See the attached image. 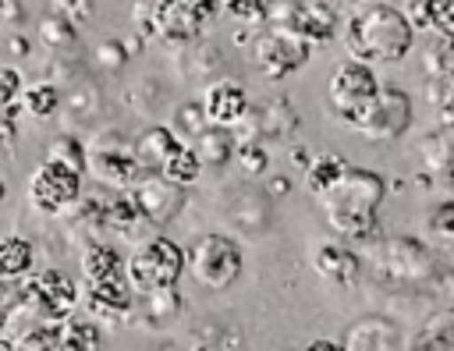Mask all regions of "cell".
I'll use <instances>...</instances> for the list:
<instances>
[{
    "instance_id": "6da1fadb",
    "label": "cell",
    "mask_w": 454,
    "mask_h": 351,
    "mask_svg": "<svg viewBox=\"0 0 454 351\" xmlns=\"http://www.w3.org/2000/svg\"><path fill=\"white\" fill-rule=\"evenodd\" d=\"M415 25L397 0H351L340 21L348 57L369 64H401L415 50Z\"/></svg>"
},
{
    "instance_id": "7a4b0ae2",
    "label": "cell",
    "mask_w": 454,
    "mask_h": 351,
    "mask_svg": "<svg viewBox=\"0 0 454 351\" xmlns=\"http://www.w3.org/2000/svg\"><path fill=\"white\" fill-rule=\"evenodd\" d=\"M383 195H387L383 174L348 163L340 181L319 195V206L337 238L351 241L355 248H376L383 241V223H380Z\"/></svg>"
},
{
    "instance_id": "3957f363",
    "label": "cell",
    "mask_w": 454,
    "mask_h": 351,
    "mask_svg": "<svg viewBox=\"0 0 454 351\" xmlns=\"http://www.w3.org/2000/svg\"><path fill=\"white\" fill-rule=\"evenodd\" d=\"M372 266L380 280L397 284V287H436L443 277L440 255L426 241L408 238V234L383 238L372 248Z\"/></svg>"
},
{
    "instance_id": "277c9868",
    "label": "cell",
    "mask_w": 454,
    "mask_h": 351,
    "mask_svg": "<svg viewBox=\"0 0 454 351\" xmlns=\"http://www.w3.org/2000/svg\"><path fill=\"white\" fill-rule=\"evenodd\" d=\"M89 163L85 174L99 188H135L149 170L135 152V138H128L121 128H92Z\"/></svg>"
},
{
    "instance_id": "5b68a950",
    "label": "cell",
    "mask_w": 454,
    "mask_h": 351,
    "mask_svg": "<svg viewBox=\"0 0 454 351\" xmlns=\"http://www.w3.org/2000/svg\"><path fill=\"white\" fill-rule=\"evenodd\" d=\"M184 269H188V248H181L163 230L142 234L128 252V280L135 284V291L174 287L181 284Z\"/></svg>"
},
{
    "instance_id": "8992f818",
    "label": "cell",
    "mask_w": 454,
    "mask_h": 351,
    "mask_svg": "<svg viewBox=\"0 0 454 351\" xmlns=\"http://www.w3.org/2000/svg\"><path fill=\"white\" fill-rule=\"evenodd\" d=\"M245 269L241 241L223 230H206L188 245V277L206 291H227Z\"/></svg>"
},
{
    "instance_id": "52a82bcc",
    "label": "cell",
    "mask_w": 454,
    "mask_h": 351,
    "mask_svg": "<svg viewBox=\"0 0 454 351\" xmlns=\"http://www.w3.org/2000/svg\"><path fill=\"white\" fill-rule=\"evenodd\" d=\"M309 57H312V43L287 25H259L248 43L252 67L270 82H284L287 74L301 71Z\"/></svg>"
},
{
    "instance_id": "ba28073f",
    "label": "cell",
    "mask_w": 454,
    "mask_h": 351,
    "mask_svg": "<svg viewBox=\"0 0 454 351\" xmlns=\"http://www.w3.org/2000/svg\"><path fill=\"white\" fill-rule=\"evenodd\" d=\"M380 85H383V82H380V74H376V64L358 60V57H344V60L333 67L330 82H326V110H330L344 128H351V124L365 113V106L376 99Z\"/></svg>"
},
{
    "instance_id": "9c48e42d",
    "label": "cell",
    "mask_w": 454,
    "mask_h": 351,
    "mask_svg": "<svg viewBox=\"0 0 454 351\" xmlns=\"http://www.w3.org/2000/svg\"><path fill=\"white\" fill-rule=\"evenodd\" d=\"M25 195H28V206H32L39 216H64V213L85 195V170L46 156V160L32 170Z\"/></svg>"
},
{
    "instance_id": "30bf717a",
    "label": "cell",
    "mask_w": 454,
    "mask_h": 351,
    "mask_svg": "<svg viewBox=\"0 0 454 351\" xmlns=\"http://www.w3.org/2000/svg\"><path fill=\"white\" fill-rule=\"evenodd\" d=\"M223 11L220 0H153V21L156 39L170 50H184L202 39L209 21H216Z\"/></svg>"
},
{
    "instance_id": "8fae6325",
    "label": "cell",
    "mask_w": 454,
    "mask_h": 351,
    "mask_svg": "<svg viewBox=\"0 0 454 351\" xmlns=\"http://www.w3.org/2000/svg\"><path fill=\"white\" fill-rule=\"evenodd\" d=\"M415 124V103L411 92H404L394 82H383L376 99L365 106V113L351 124L355 135H362L365 142H394L401 135H408Z\"/></svg>"
},
{
    "instance_id": "7c38bea8",
    "label": "cell",
    "mask_w": 454,
    "mask_h": 351,
    "mask_svg": "<svg viewBox=\"0 0 454 351\" xmlns=\"http://www.w3.org/2000/svg\"><path fill=\"white\" fill-rule=\"evenodd\" d=\"M21 294H25V305L32 308V316L64 319L82 308V284L71 280L57 266H43V269H32L28 277H21Z\"/></svg>"
},
{
    "instance_id": "4fadbf2b",
    "label": "cell",
    "mask_w": 454,
    "mask_h": 351,
    "mask_svg": "<svg viewBox=\"0 0 454 351\" xmlns=\"http://www.w3.org/2000/svg\"><path fill=\"white\" fill-rule=\"evenodd\" d=\"M135 305H138V291L128 277H114V280L82 277V312H89L106 330L135 319Z\"/></svg>"
},
{
    "instance_id": "5bb4252c",
    "label": "cell",
    "mask_w": 454,
    "mask_h": 351,
    "mask_svg": "<svg viewBox=\"0 0 454 351\" xmlns=\"http://www.w3.org/2000/svg\"><path fill=\"white\" fill-rule=\"evenodd\" d=\"M131 195H135V202H138V209H142V216L149 220L153 230H156V227H167V223H174V220H181V213H184V206H188V188L167 181L160 170H149V174L131 188Z\"/></svg>"
},
{
    "instance_id": "9a60e30c",
    "label": "cell",
    "mask_w": 454,
    "mask_h": 351,
    "mask_svg": "<svg viewBox=\"0 0 454 351\" xmlns=\"http://www.w3.org/2000/svg\"><path fill=\"white\" fill-rule=\"evenodd\" d=\"M309 266L330 287H344L348 291V287H358L362 284V255L344 238H323V241H316L312 252H309Z\"/></svg>"
},
{
    "instance_id": "2e32d148",
    "label": "cell",
    "mask_w": 454,
    "mask_h": 351,
    "mask_svg": "<svg viewBox=\"0 0 454 351\" xmlns=\"http://www.w3.org/2000/svg\"><path fill=\"white\" fill-rule=\"evenodd\" d=\"M202 106H206V117H209L213 124L234 128V124H241V121L248 117L252 96H248V89H245L238 78L220 74V78L206 82V89H202Z\"/></svg>"
},
{
    "instance_id": "e0dca14e",
    "label": "cell",
    "mask_w": 454,
    "mask_h": 351,
    "mask_svg": "<svg viewBox=\"0 0 454 351\" xmlns=\"http://www.w3.org/2000/svg\"><path fill=\"white\" fill-rule=\"evenodd\" d=\"M404 340L408 337L401 333V326L390 316L369 312V316H362L348 326L344 347L348 351H394V347H404Z\"/></svg>"
},
{
    "instance_id": "ac0fdd59",
    "label": "cell",
    "mask_w": 454,
    "mask_h": 351,
    "mask_svg": "<svg viewBox=\"0 0 454 351\" xmlns=\"http://www.w3.org/2000/svg\"><path fill=\"white\" fill-rule=\"evenodd\" d=\"M227 223L245 234H262L273 223V195L266 188L234 191L227 202Z\"/></svg>"
},
{
    "instance_id": "d6986e66",
    "label": "cell",
    "mask_w": 454,
    "mask_h": 351,
    "mask_svg": "<svg viewBox=\"0 0 454 351\" xmlns=\"http://www.w3.org/2000/svg\"><path fill=\"white\" fill-rule=\"evenodd\" d=\"M103 220H106V234H114L121 241H131V245L149 230V220L142 216L131 188H106V213H103Z\"/></svg>"
},
{
    "instance_id": "ffe728a7",
    "label": "cell",
    "mask_w": 454,
    "mask_h": 351,
    "mask_svg": "<svg viewBox=\"0 0 454 351\" xmlns=\"http://www.w3.org/2000/svg\"><path fill=\"white\" fill-rule=\"evenodd\" d=\"M184 298L174 287H153V291H138V305H135V319L145 326V330H156L163 333L167 326H174L181 316H184Z\"/></svg>"
},
{
    "instance_id": "44dd1931",
    "label": "cell",
    "mask_w": 454,
    "mask_h": 351,
    "mask_svg": "<svg viewBox=\"0 0 454 351\" xmlns=\"http://www.w3.org/2000/svg\"><path fill=\"white\" fill-rule=\"evenodd\" d=\"M78 266H82V277L85 280H114V277H128V255L114 245V241H89L82 245V255H78Z\"/></svg>"
},
{
    "instance_id": "7402d4cb",
    "label": "cell",
    "mask_w": 454,
    "mask_h": 351,
    "mask_svg": "<svg viewBox=\"0 0 454 351\" xmlns=\"http://www.w3.org/2000/svg\"><path fill=\"white\" fill-rule=\"evenodd\" d=\"M404 347H415V351H454V305L433 308L415 326V337L404 340Z\"/></svg>"
},
{
    "instance_id": "603a6c76",
    "label": "cell",
    "mask_w": 454,
    "mask_h": 351,
    "mask_svg": "<svg viewBox=\"0 0 454 351\" xmlns=\"http://www.w3.org/2000/svg\"><path fill=\"white\" fill-rule=\"evenodd\" d=\"M177 145H181L177 131H174L170 124H160V121L145 124V128L135 135V152H138V160L145 163V170H160V167L170 160V152H174Z\"/></svg>"
},
{
    "instance_id": "cb8c5ba5",
    "label": "cell",
    "mask_w": 454,
    "mask_h": 351,
    "mask_svg": "<svg viewBox=\"0 0 454 351\" xmlns=\"http://www.w3.org/2000/svg\"><path fill=\"white\" fill-rule=\"evenodd\" d=\"M99 110H103V92H99L92 82H78V85L67 92V106H64V124H67V131H74V128H96Z\"/></svg>"
},
{
    "instance_id": "d4e9b609",
    "label": "cell",
    "mask_w": 454,
    "mask_h": 351,
    "mask_svg": "<svg viewBox=\"0 0 454 351\" xmlns=\"http://www.w3.org/2000/svg\"><path fill=\"white\" fill-rule=\"evenodd\" d=\"M344 170H348V160H344L340 152H333V149H323V152H312L309 167L301 170V184H305L309 195L319 199L323 191H330V188L340 181Z\"/></svg>"
},
{
    "instance_id": "484cf974",
    "label": "cell",
    "mask_w": 454,
    "mask_h": 351,
    "mask_svg": "<svg viewBox=\"0 0 454 351\" xmlns=\"http://www.w3.org/2000/svg\"><path fill=\"white\" fill-rule=\"evenodd\" d=\"M35 269V245L25 234H4L0 238V280H21Z\"/></svg>"
},
{
    "instance_id": "4316f807",
    "label": "cell",
    "mask_w": 454,
    "mask_h": 351,
    "mask_svg": "<svg viewBox=\"0 0 454 351\" xmlns=\"http://www.w3.org/2000/svg\"><path fill=\"white\" fill-rule=\"evenodd\" d=\"M124 103H128L131 113H138V117H156V110L170 106V92H167V85H163L160 78L142 74V78H135V82L124 89Z\"/></svg>"
},
{
    "instance_id": "83f0119b",
    "label": "cell",
    "mask_w": 454,
    "mask_h": 351,
    "mask_svg": "<svg viewBox=\"0 0 454 351\" xmlns=\"http://www.w3.org/2000/svg\"><path fill=\"white\" fill-rule=\"evenodd\" d=\"M422 71H426V78L454 82V28L429 32V46L422 50Z\"/></svg>"
},
{
    "instance_id": "f1b7e54d",
    "label": "cell",
    "mask_w": 454,
    "mask_h": 351,
    "mask_svg": "<svg viewBox=\"0 0 454 351\" xmlns=\"http://www.w3.org/2000/svg\"><path fill=\"white\" fill-rule=\"evenodd\" d=\"M39 39L50 50V57H71L78 60V25L60 18V14H46L39 21Z\"/></svg>"
},
{
    "instance_id": "f546056e",
    "label": "cell",
    "mask_w": 454,
    "mask_h": 351,
    "mask_svg": "<svg viewBox=\"0 0 454 351\" xmlns=\"http://www.w3.org/2000/svg\"><path fill=\"white\" fill-rule=\"evenodd\" d=\"M103 330H106V326H103V323H96L89 312H85V316L71 312V316L64 319L60 351H96V347H103V344H106Z\"/></svg>"
},
{
    "instance_id": "4dcf8cb0",
    "label": "cell",
    "mask_w": 454,
    "mask_h": 351,
    "mask_svg": "<svg viewBox=\"0 0 454 351\" xmlns=\"http://www.w3.org/2000/svg\"><path fill=\"white\" fill-rule=\"evenodd\" d=\"M223 67H227V60H223V50L220 46H213V43H192V46H184V74L192 82H213V78L223 74Z\"/></svg>"
},
{
    "instance_id": "1f68e13d",
    "label": "cell",
    "mask_w": 454,
    "mask_h": 351,
    "mask_svg": "<svg viewBox=\"0 0 454 351\" xmlns=\"http://www.w3.org/2000/svg\"><path fill=\"white\" fill-rule=\"evenodd\" d=\"M192 145H195V152L202 156L206 167H227V163H234V149H238L234 131L231 128H220V124H209Z\"/></svg>"
},
{
    "instance_id": "d6a6232c",
    "label": "cell",
    "mask_w": 454,
    "mask_h": 351,
    "mask_svg": "<svg viewBox=\"0 0 454 351\" xmlns=\"http://www.w3.org/2000/svg\"><path fill=\"white\" fill-rule=\"evenodd\" d=\"M67 319V316H64ZM64 319H53V316H39L32 319L14 340L21 351H60V337H64Z\"/></svg>"
},
{
    "instance_id": "836d02e7",
    "label": "cell",
    "mask_w": 454,
    "mask_h": 351,
    "mask_svg": "<svg viewBox=\"0 0 454 351\" xmlns=\"http://www.w3.org/2000/svg\"><path fill=\"white\" fill-rule=\"evenodd\" d=\"M202 170H206V163H202V156L195 152L192 142H181V145L170 152V160L160 167V174H163L167 181L181 184V188H192V184L202 177Z\"/></svg>"
},
{
    "instance_id": "e575fe53",
    "label": "cell",
    "mask_w": 454,
    "mask_h": 351,
    "mask_svg": "<svg viewBox=\"0 0 454 351\" xmlns=\"http://www.w3.org/2000/svg\"><path fill=\"white\" fill-rule=\"evenodd\" d=\"M60 99H64V96H60V85H57V82H50V78L28 82V85H25V92H21L25 113H28V117H35V121H46V117L60 113V106H64Z\"/></svg>"
},
{
    "instance_id": "d590c367",
    "label": "cell",
    "mask_w": 454,
    "mask_h": 351,
    "mask_svg": "<svg viewBox=\"0 0 454 351\" xmlns=\"http://www.w3.org/2000/svg\"><path fill=\"white\" fill-rule=\"evenodd\" d=\"M419 152H422V163L429 174L436 170H454V131L450 128H433L422 142H419Z\"/></svg>"
},
{
    "instance_id": "8d00e7d4",
    "label": "cell",
    "mask_w": 454,
    "mask_h": 351,
    "mask_svg": "<svg viewBox=\"0 0 454 351\" xmlns=\"http://www.w3.org/2000/svg\"><path fill=\"white\" fill-rule=\"evenodd\" d=\"M167 124L177 131V138H181V142H195V138H199L213 121L206 117L202 99H188V103H174V106H170Z\"/></svg>"
},
{
    "instance_id": "74e56055",
    "label": "cell",
    "mask_w": 454,
    "mask_h": 351,
    "mask_svg": "<svg viewBox=\"0 0 454 351\" xmlns=\"http://www.w3.org/2000/svg\"><path fill=\"white\" fill-rule=\"evenodd\" d=\"M46 156H53V160H60V163H71V167L85 170V163H89V145H85V138H78L74 131H60V135L50 138Z\"/></svg>"
},
{
    "instance_id": "f35d334b",
    "label": "cell",
    "mask_w": 454,
    "mask_h": 351,
    "mask_svg": "<svg viewBox=\"0 0 454 351\" xmlns=\"http://www.w3.org/2000/svg\"><path fill=\"white\" fill-rule=\"evenodd\" d=\"M234 163L245 177H262L270 170V145L262 138H252V142H238L234 149Z\"/></svg>"
},
{
    "instance_id": "ab89813d",
    "label": "cell",
    "mask_w": 454,
    "mask_h": 351,
    "mask_svg": "<svg viewBox=\"0 0 454 351\" xmlns=\"http://www.w3.org/2000/svg\"><path fill=\"white\" fill-rule=\"evenodd\" d=\"M426 230H429L440 245L454 248V199H443L440 206L429 209V216H426Z\"/></svg>"
},
{
    "instance_id": "60d3db41",
    "label": "cell",
    "mask_w": 454,
    "mask_h": 351,
    "mask_svg": "<svg viewBox=\"0 0 454 351\" xmlns=\"http://www.w3.org/2000/svg\"><path fill=\"white\" fill-rule=\"evenodd\" d=\"M128 60H131V50L124 46V35H110V39H103L96 46V64L103 71H110V74H117L121 67H128Z\"/></svg>"
},
{
    "instance_id": "b9f144b4",
    "label": "cell",
    "mask_w": 454,
    "mask_h": 351,
    "mask_svg": "<svg viewBox=\"0 0 454 351\" xmlns=\"http://www.w3.org/2000/svg\"><path fill=\"white\" fill-rule=\"evenodd\" d=\"M223 11L231 18H238L241 25H266V11H270V0H220Z\"/></svg>"
},
{
    "instance_id": "7bdbcfd3",
    "label": "cell",
    "mask_w": 454,
    "mask_h": 351,
    "mask_svg": "<svg viewBox=\"0 0 454 351\" xmlns=\"http://www.w3.org/2000/svg\"><path fill=\"white\" fill-rule=\"evenodd\" d=\"M50 7H53V14H60V18L74 21V25H82V21L92 18L96 0H50Z\"/></svg>"
},
{
    "instance_id": "ee69618b",
    "label": "cell",
    "mask_w": 454,
    "mask_h": 351,
    "mask_svg": "<svg viewBox=\"0 0 454 351\" xmlns=\"http://www.w3.org/2000/svg\"><path fill=\"white\" fill-rule=\"evenodd\" d=\"M25 92V74L18 67H0V103H18Z\"/></svg>"
},
{
    "instance_id": "f6af8a7d",
    "label": "cell",
    "mask_w": 454,
    "mask_h": 351,
    "mask_svg": "<svg viewBox=\"0 0 454 351\" xmlns=\"http://www.w3.org/2000/svg\"><path fill=\"white\" fill-rule=\"evenodd\" d=\"M131 18H135V28L131 32H138L145 43L149 39H156V21H153V0H135V7H131Z\"/></svg>"
},
{
    "instance_id": "bcb514c9",
    "label": "cell",
    "mask_w": 454,
    "mask_h": 351,
    "mask_svg": "<svg viewBox=\"0 0 454 351\" xmlns=\"http://www.w3.org/2000/svg\"><path fill=\"white\" fill-rule=\"evenodd\" d=\"M0 18L18 28V25L25 21V4H21V0H4V4H0Z\"/></svg>"
},
{
    "instance_id": "7dc6e473",
    "label": "cell",
    "mask_w": 454,
    "mask_h": 351,
    "mask_svg": "<svg viewBox=\"0 0 454 351\" xmlns=\"http://www.w3.org/2000/svg\"><path fill=\"white\" fill-rule=\"evenodd\" d=\"M14 142H18V121L0 117V149H14Z\"/></svg>"
},
{
    "instance_id": "c3c4849f",
    "label": "cell",
    "mask_w": 454,
    "mask_h": 351,
    "mask_svg": "<svg viewBox=\"0 0 454 351\" xmlns=\"http://www.w3.org/2000/svg\"><path fill=\"white\" fill-rule=\"evenodd\" d=\"M436 124H443V128H450L454 131V89L447 92V99L436 106Z\"/></svg>"
},
{
    "instance_id": "681fc988",
    "label": "cell",
    "mask_w": 454,
    "mask_h": 351,
    "mask_svg": "<svg viewBox=\"0 0 454 351\" xmlns=\"http://www.w3.org/2000/svg\"><path fill=\"white\" fill-rule=\"evenodd\" d=\"M7 53H11V57H28V53H32V50H28V39H25L21 32H14V35L7 39Z\"/></svg>"
},
{
    "instance_id": "f907efd6",
    "label": "cell",
    "mask_w": 454,
    "mask_h": 351,
    "mask_svg": "<svg viewBox=\"0 0 454 351\" xmlns=\"http://www.w3.org/2000/svg\"><path fill=\"white\" fill-rule=\"evenodd\" d=\"M266 191H270L273 199H284V195L291 191V177H270V181H266Z\"/></svg>"
},
{
    "instance_id": "816d5d0a",
    "label": "cell",
    "mask_w": 454,
    "mask_h": 351,
    "mask_svg": "<svg viewBox=\"0 0 454 351\" xmlns=\"http://www.w3.org/2000/svg\"><path fill=\"white\" fill-rule=\"evenodd\" d=\"M287 156H291V163H294V167H301V170H305V167H309V160H312V149H309V145H291V152H287Z\"/></svg>"
},
{
    "instance_id": "f5cc1de1",
    "label": "cell",
    "mask_w": 454,
    "mask_h": 351,
    "mask_svg": "<svg viewBox=\"0 0 454 351\" xmlns=\"http://www.w3.org/2000/svg\"><path fill=\"white\" fill-rule=\"evenodd\" d=\"M305 347H309V351H340V347H344V340H330V337H319V340H309Z\"/></svg>"
},
{
    "instance_id": "db71d44e",
    "label": "cell",
    "mask_w": 454,
    "mask_h": 351,
    "mask_svg": "<svg viewBox=\"0 0 454 351\" xmlns=\"http://www.w3.org/2000/svg\"><path fill=\"white\" fill-rule=\"evenodd\" d=\"M14 347H18V340L7 337V333H0V351H14Z\"/></svg>"
},
{
    "instance_id": "11a10c76",
    "label": "cell",
    "mask_w": 454,
    "mask_h": 351,
    "mask_svg": "<svg viewBox=\"0 0 454 351\" xmlns=\"http://www.w3.org/2000/svg\"><path fill=\"white\" fill-rule=\"evenodd\" d=\"M4 191H7V188H4V181H0V199H4Z\"/></svg>"
},
{
    "instance_id": "9f6ffc18",
    "label": "cell",
    "mask_w": 454,
    "mask_h": 351,
    "mask_svg": "<svg viewBox=\"0 0 454 351\" xmlns=\"http://www.w3.org/2000/svg\"><path fill=\"white\" fill-rule=\"evenodd\" d=\"M0 4H4V0H0Z\"/></svg>"
},
{
    "instance_id": "6f0895ef",
    "label": "cell",
    "mask_w": 454,
    "mask_h": 351,
    "mask_svg": "<svg viewBox=\"0 0 454 351\" xmlns=\"http://www.w3.org/2000/svg\"><path fill=\"white\" fill-rule=\"evenodd\" d=\"M397 4H401V0H397Z\"/></svg>"
}]
</instances>
